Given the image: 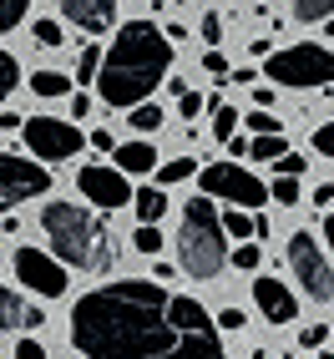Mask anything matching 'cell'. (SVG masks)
Returning <instances> with one entry per match:
<instances>
[{
  "label": "cell",
  "instance_id": "obj_1",
  "mask_svg": "<svg viewBox=\"0 0 334 359\" xmlns=\"http://www.w3.org/2000/svg\"><path fill=\"white\" fill-rule=\"evenodd\" d=\"M71 344L86 359H228L208 309L152 278H116L81 294Z\"/></svg>",
  "mask_w": 334,
  "mask_h": 359
},
{
  "label": "cell",
  "instance_id": "obj_2",
  "mask_svg": "<svg viewBox=\"0 0 334 359\" xmlns=\"http://www.w3.org/2000/svg\"><path fill=\"white\" fill-rule=\"evenodd\" d=\"M173 71V41L167 31H157L152 20H127L116 41L102 51V66H97V97L107 107H137L147 102L157 81Z\"/></svg>",
  "mask_w": 334,
  "mask_h": 359
},
{
  "label": "cell",
  "instance_id": "obj_3",
  "mask_svg": "<svg viewBox=\"0 0 334 359\" xmlns=\"http://www.w3.org/2000/svg\"><path fill=\"white\" fill-rule=\"evenodd\" d=\"M41 233L51 238L56 258L71 263V269H86V273H112L116 269V243H112L107 223L97 212L76 208V203H46Z\"/></svg>",
  "mask_w": 334,
  "mask_h": 359
},
{
  "label": "cell",
  "instance_id": "obj_4",
  "mask_svg": "<svg viewBox=\"0 0 334 359\" xmlns=\"http://www.w3.org/2000/svg\"><path fill=\"white\" fill-rule=\"evenodd\" d=\"M178 258H182V273H193V278H218L223 263H228V233H223L218 208H213L208 193L182 208V223H178Z\"/></svg>",
  "mask_w": 334,
  "mask_h": 359
},
{
  "label": "cell",
  "instance_id": "obj_5",
  "mask_svg": "<svg viewBox=\"0 0 334 359\" xmlns=\"http://www.w3.org/2000/svg\"><path fill=\"white\" fill-rule=\"evenodd\" d=\"M264 76L274 86H294V91L329 86L334 81V51H324V46H314V41L283 46V51H269L264 56Z\"/></svg>",
  "mask_w": 334,
  "mask_h": 359
},
{
  "label": "cell",
  "instance_id": "obj_6",
  "mask_svg": "<svg viewBox=\"0 0 334 359\" xmlns=\"http://www.w3.org/2000/svg\"><path fill=\"white\" fill-rule=\"evenodd\" d=\"M20 137L41 162H66L86 147V132L76 122H61V116H31V122H20Z\"/></svg>",
  "mask_w": 334,
  "mask_h": 359
},
{
  "label": "cell",
  "instance_id": "obj_7",
  "mask_svg": "<svg viewBox=\"0 0 334 359\" xmlns=\"http://www.w3.org/2000/svg\"><path fill=\"white\" fill-rule=\"evenodd\" d=\"M289 269H294L299 289L314 299V304H329L334 299V269H329L324 248L314 243V233H294L289 238Z\"/></svg>",
  "mask_w": 334,
  "mask_h": 359
},
{
  "label": "cell",
  "instance_id": "obj_8",
  "mask_svg": "<svg viewBox=\"0 0 334 359\" xmlns=\"http://www.w3.org/2000/svg\"><path fill=\"white\" fill-rule=\"evenodd\" d=\"M51 193V172L36 162V157H15V152H0V212L20 208L26 198Z\"/></svg>",
  "mask_w": 334,
  "mask_h": 359
},
{
  "label": "cell",
  "instance_id": "obj_9",
  "mask_svg": "<svg viewBox=\"0 0 334 359\" xmlns=\"http://www.w3.org/2000/svg\"><path fill=\"white\" fill-rule=\"evenodd\" d=\"M203 193L208 198H223V203H238V208H264L269 203V187L258 182L253 172H243L238 162H213L203 167Z\"/></svg>",
  "mask_w": 334,
  "mask_h": 359
},
{
  "label": "cell",
  "instance_id": "obj_10",
  "mask_svg": "<svg viewBox=\"0 0 334 359\" xmlns=\"http://www.w3.org/2000/svg\"><path fill=\"white\" fill-rule=\"evenodd\" d=\"M15 278L26 283V289H36L41 299H61L71 289L66 269H61L51 253H41V248H15Z\"/></svg>",
  "mask_w": 334,
  "mask_h": 359
},
{
  "label": "cell",
  "instance_id": "obj_11",
  "mask_svg": "<svg viewBox=\"0 0 334 359\" xmlns=\"http://www.w3.org/2000/svg\"><path fill=\"white\" fill-rule=\"evenodd\" d=\"M76 193H86V203L91 208H127L132 203V182H127V172L122 167H81L76 172Z\"/></svg>",
  "mask_w": 334,
  "mask_h": 359
},
{
  "label": "cell",
  "instance_id": "obj_12",
  "mask_svg": "<svg viewBox=\"0 0 334 359\" xmlns=\"http://www.w3.org/2000/svg\"><path fill=\"white\" fill-rule=\"evenodd\" d=\"M253 304L264 309V319H269V324H294V314H299L294 294L283 289L279 278H253Z\"/></svg>",
  "mask_w": 334,
  "mask_h": 359
},
{
  "label": "cell",
  "instance_id": "obj_13",
  "mask_svg": "<svg viewBox=\"0 0 334 359\" xmlns=\"http://www.w3.org/2000/svg\"><path fill=\"white\" fill-rule=\"evenodd\" d=\"M61 15L76 20V31H112L116 20V0H61Z\"/></svg>",
  "mask_w": 334,
  "mask_h": 359
},
{
  "label": "cell",
  "instance_id": "obj_14",
  "mask_svg": "<svg viewBox=\"0 0 334 359\" xmlns=\"http://www.w3.org/2000/svg\"><path fill=\"white\" fill-rule=\"evenodd\" d=\"M46 324V314L36 304H26L20 294H11V289H0V334H15V329H41Z\"/></svg>",
  "mask_w": 334,
  "mask_h": 359
},
{
  "label": "cell",
  "instance_id": "obj_15",
  "mask_svg": "<svg viewBox=\"0 0 334 359\" xmlns=\"http://www.w3.org/2000/svg\"><path fill=\"white\" fill-rule=\"evenodd\" d=\"M112 157H116L122 172H152L157 167V152L147 147V142H122V147H112Z\"/></svg>",
  "mask_w": 334,
  "mask_h": 359
},
{
  "label": "cell",
  "instance_id": "obj_16",
  "mask_svg": "<svg viewBox=\"0 0 334 359\" xmlns=\"http://www.w3.org/2000/svg\"><path fill=\"white\" fill-rule=\"evenodd\" d=\"M132 208H137V218H142V223H162L167 193H157V187H132Z\"/></svg>",
  "mask_w": 334,
  "mask_h": 359
},
{
  "label": "cell",
  "instance_id": "obj_17",
  "mask_svg": "<svg viewBox=\"0 0 334 359\" xmlns=\"http://www.w3.org/2000/svg\"><path fill=\"white\" fill-rule=\"evenodd\" d=\"M31 91H36V97H66V91H71V71H36Z\"/></svg>",
  "mask_w": 334,
  "mask_h": 359
},
{
  "label": "cell",
  "instance_id": "obj_18",
  "mask_svg": "<svg viewBox=\"0 0 334 359\" xmlns=\"http://www.w3.org/2000/svg\"><path fill=\"white\" fill-rule=\"evenodd\" d=\"M279 152H289V142H283V132H258V137L248 142V157H253V162H274Z\"/></svg>",
  "mask_w": 334,
  "mask_h": 359
},
{
  "label": "cell",
  "instance_id": "obj_19",
  "mask_svg": "<svg viewBox=\"0 0 334 359\" xmlns=\"http://www.w3.org/2000/svg\"><path fill=\"white\" fill-rule=\"evenodd\" d=\"M218 223H223V233L228 238H238V243H243V238H253V218H248V208H228V212H218Z\"/></svg>",
  "mask_w": 334,
  "mask_h": 359
},
{
  "label": "cell",
  "instance_id": "obj_20",
  "mask_svg": "<svg viewBox=\"0 0 334 359\" xmlns=\"http://www.w3.org/2000/svg\"><path fill=\"white\" fill-rule=\"evenodd\" d=\"M329 15H334V0H294V20H304V26H319Z\"/></svg>",
  "mask_w": 334,
  "mask_h": 359
},
{
  "label": "cell",
  "instance_id": "obj_21",
  "mask_svg": "<svg viewBox=\"0 0 334 359\" xmlns=\"http://www.w3.org/2000/svg\"><path fill=\"white\" fill-rule=\"evenodd\" d=\"M193 167H198L193 157H173V162H162V167H157V182H162V187H173V182H182V177H193Z\"/></svg>",
  "mask_w": 334,
  "mask_h": 359
},
{
  "label": "cell",
  "instance_id": "obj_22",
  "mask_svg": "<svg viewBox=\"0 0 334 359\" xmlns=\"http://www.w3.org/2000/svg\"><path fill=\"white\" fill-rule=\"evenodd\" d=\"M233 132H238V111H233V107H223V102H213V137L228 142Z\"/></svg>",
  "mask_w": 334,
  "mask_h": 359
},
{
  "label": "cell",
  "instance_id": "obj_23",
  "mask_svg": "<svg viewBox=\"0 0 334 359\" xmlns=\"http://www.w3.org/2000/svg\"><path fill=\"white\" fill-rule=\"evenodd\" d=\"M97 66H102V46H86L76 56V71H71V81H97Z\"/></svg>",
  "mask_w": 334,
  "mask_h": 359
},
{
  "label": "cell",
  "instance_id": "obj_24",
  "mask_svg": "<svg viewBox=\"0 0 334 359\" xmlns=\"http://www.w3.org/2000/svg\"><path fill=\"white\" fill-rule=\"evenodd\" d=\"M132 127H137V132H157V127H162V107L137 102V107H132Z\"/></svg>",
  "mask_w": 334,
  "mask_h": 359
},
{
  "label": "cell",
  "instance_id": "obj_25",
  "mask_svg": "<svg viewBox=\"0 0 334 359\" xmlns=\"http://www.w3.org/2000/svg\"><path fill=\"white\" fill-rule=\"evenodd\" d=\"M31 0H0V31H15L20 20H26Z\"/></svg>",
  "mask_w": 334,
  "mask_h": 359
},
{
  "label": "cell",
  "instance_id": "obj_26",
  "mask_svg": "<svg viewBox=\"0 0 334 359\" xmlns=\"http://www.w3.org/2000/svg\"><path fill=\"white\" fill-rule=\"evenodd\" d=\"M269 198H279V208H294V203H299V177L279 172V182L269 187Z\"/></svg>",
  "mask_w": 334,
  "mask_h": 359
},
{
  "label": "cell",
  "instance_id": "obj_27",
  "mask_svg": "<svg viewBox=\"0 0 334 359\" xmlns=\"http://www.w3.org/2000/svg\"><path fill=\"white\" fill-rule=\"evenodd\" d=\"M15 81H20V66H15V56L11 51H0V102L15 91Z\"/></svg>",
  "mask_w": 334,
  "mask_h": 359
},
{
  "label": "cell",
  "instance_id": "obj_28",
  "mask_svg": "<svg viewBox=\"0 0 334 359\" xmlns=\"http://www.w3.org/2000/svg\"><path fill=\"white\" fill-rule=\"evenodd\" d=\"M132 243H137V253H157V248H162V233H157V223H142Z\"/></svg>",
  "mask_w": 334,
  "mask_h": 359
},
{
  "label": "cell",
  "instance_id": "obj_29",
  "mask_svg": "<svg viewBox=\"0 0 334 359\" xmlns=\"http://www.w3.org/2000/svg\"><path fill=\"white\" fill-rule=\"evenodd\" d=\"M248 132H253V137H258V132H279V116H274L269 107H253V111H248Z\"/></svg>",
  "mask_w": 334,
  "mask_h": 359
},
{
  "label": "cell",
  "instance_id": "obj_30",
  "mask_svg": "<svg viewBox=\"0 0 334 359\" xmlns=\"http://www.w3.org/2000/svg\"><path fill=\"white\" fill-rule=\"evenodd\" d=\"M309 142H314V152H319V157H334V122L314 127V137H309Z\"/></svg>",
  "mask_w": 334,
  "mask_h": 359
},
{
  "label": "cell",
  "instance_id": "obj_31",
  "mask_svg": "<svg viewBox=\"0 0 334 359\" xmlns=\"http://www.w3.org/2000/svg\"><path fill=\"white\" fill-rule=\"evenodd\" d=\"M324 339H329L324 324H304V329H299V344H304V349H324Z\"/></svg>",
  "mask_w": 334,
  "mask_h": 359
},
{
  "label": "cell",
  "instance_id": "obj_32",
  "mask_svg": "<svg viewBox=\"0 0 334 359\" xmlns=\"http://www.w3.org/2000/svg\"><path fill=\"white\" fill-rule=\"evenodd\" d=\"M203 71H213V76H218V81H233V71H228L223 51H208V56H203Z\"/></svg>",
  "mask_w": 334,
  "mask_h": 359
},
{
  "label": "cell",
  "instance_id": "obj_33",
  "mask_svg": "<svg viewBox=\"0 0 334 359\" xmlns=\"http://www.w3.org/2000/svg\"><path fill=\"white\" fill-rule=\"evenodd\" d=\"M233 263H238V269H258V243H248V238H243L238 253H233Z\"/></svg>",
  "mask_w": 334,
  "mask_h": 359
},
{
  "label": "cell",
  "instance_id": "obj_34",
  "mask_svg": "<svg viewBox=\"0 0 334 359\" xmlns=\"http://www.w3.org/2000/svg\"><path fill=\"white\" fill-rule=\"evenodd\" d=\"M36 41L41 46H61V26L56 20H36Z\"/></svg>",
  "mask_w": 334,
  "mask_h": 359
},
{
  "label": "cell",
  "instance_id": "obj_35",
  "mask_svg": "<svg viewBox=\"0 0 334 359\" xmlns=\"http://www.w3.org/2000/svg\"><path fill=\"white\" fill-rule=\"evenodd\" d=\"M274 162H279V172H289V177H304V157H299V152H279Z\"/></svg>",
  "mask_w": 334,
  "mask_h": 359
},
{
  "label": "cell",
  "instance_id": "obj_36",
  "mask_svg": "<svg viewBox=\"0 0 334 359\" xmlns=\"http://www.w3.org/2000/svg\"><path fill=\"white\" fill-rule=\"evenodd\" d=\"M203 41H208V46L223 41V15H203Z\"/></svg>",
  "mask_w": 334,
  "mask_h": 359
},
{
  "label": "cell",
  "instance_id": "obj_37",
  "mask_svg": "<svg viewBox=\"0 0 334 359\" xmlns=\"http://www.w3.org/2000/svg\"><path fill=\"white\" fill-rule=\"evenodd\" d=\"M218 329H243L248 324V314H238V309H218V319H213Z\"/></svg>",
  "mask_w": 334,
  "mask_h": 359
},
{
  "label": "cell",
  "instance_id": "obj_38",
  "mask_svg": "<svg viewBox=\"0 0 334 359\" xmlns=\"http://www.w3.org/2000/svg\"><path fill=\"white\" fill-rule=\"evenodd\" d=\"M178 111H182V116H198V111H203V97H198V91H182V97H178Z\"/></svg>",
  "mask_w": 334,
  "mask_h": 359
},
{
  "label": "cell",
  "instance_id": "obj_39",
  "mask_svg": "<svg viewBox=\"0 0 334 359\" xmlns=\"http://www.w3.org/2000/svg\"><path fill=\"white\" fill-rule=\"evenodd\" d=\"M15 359H46V349H41L36 339H20V344H15Z\"/></svg>",
  "mask_w": 334,
  "mask_h": 359
},
{
  "label": "cell",
  "instance_id": "obj_40",
  "mask_svg": "<svg viewBox=\"0 0 334 359\" xmlns=\"http://www.w3.org/2000/svg\"><path fill=\"white\" fill-rule=\"evenodd\" d=\"M91 147H97V152H112L116 137H112V132H91Z\"/></svg>",
  "mask_w": 334,
  "mask_h": 359
},
{
  "label": "cell",
  "instance_id": "obj_41",
  "mask_svg": "<svg viewBox=\"0 0 334 359\" xmlns=\"http://www.w3.org/2000/svg\"><path fill=\"white\" fill-rule=\"evenodd\" d=\"M314 203H319V208L334 203V182H319V187H314Z\"/></svg>",
  "mask_w": 334,
  "mask_h": 359
},
{
  "label": "cell",
  "instance_id": "obj_42",
  "mask_svg": "<svg viewBox=\"0 0 334 359\" xmlns=\"http://www.w3.org/2000/svg\"><path fill=\"white\" fill-rule=\"evenodd\" d=\"M324 248L334 253V218H324Z\"/></svg>",
  "mask_w": 334,
  "mask_h": 359
},
{
  "label": "cell",
  "instance_id": "obj_43",
  "mask_svg": "<svg viewBox=\"0 0 334 359\" xmlns=\"http://www.w3.org/2000/svg\"><path fill=\"white\" fill-rule=\"evenodd\" d=\"M329 36H334V15H329Z\"/></svg>",
  "mask_w": 334,
  "mask_h": 359
}]
</instances>
